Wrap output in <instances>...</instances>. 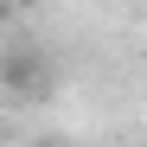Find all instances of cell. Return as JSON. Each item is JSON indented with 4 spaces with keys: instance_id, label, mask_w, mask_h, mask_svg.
<instances>
[{
    "instance_id": "1",
    "label": "cell",
    "mask_w": 147,
    "mask_h": 147,
    "mask_svg": "<svg viewBox=\"0 0 147 147\" xmlns=\"http://www.w3.org/2000/svg\"><path fill=\"white\" fill-rule=\"evenodd\" d=\"M0 83H7L13 96H38V90H51V58H45L38 45H13V51L0 58Z\"/></svg>"
}]
</instances>
